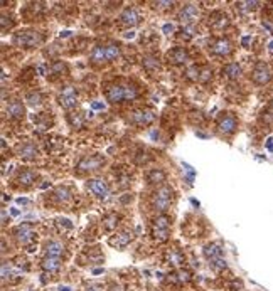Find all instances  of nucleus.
I'll return each instance as SVG.
<instances>
[{
  "label": "nucleus",
  "instance_id": "obj_1",
  "mask_svg": "<svg viewBox=\"0 0 273 291\" xmlns=\"http://www.w3.org/2000/svg\"><path fill=\"white\" fill-rule=\"evenodd\" d=\"M105 98L110 103H127L139 98V89L128 83H113L105 88Z\"/></svg>",
  "mask_w": 273,
  "mask_h": 291
},
{
  "label": "nucleus",
  "instance_id": "obj_2",
  "mask_svg": "<svg viewBox=\"0 0 273 291\" xmlns=\"http://www.w3.org/2000/svg\"><path fill=\"white\" fill-rule=\"evenodd\" d=\"M120 54H122V47L115 42H110V44H98L93 47L90 59L93 64H107V62H112L115 59H118Z\"/></svg>",
  "mask_w": 273,
  "mask_h": 291
},
{
  "label": "nucleus",
  "instance_id": "obj_3",
  "mask_svg": "<svg viewBox=\"0 0 273 291\" xmlns=\"http://www.w3.org/2000/svg\"><path fill=\"white\" fill-rule=\"evenodd\" d=\"M172 199H174V189L169 187V185H160V187H157V190L150 197L152 209L159 214H164L165 210L170 207Z\"/></svg>",
  "mask_w": 273,
  "mask_h": 291
},
{
  "label": "nucleus",
  "instance_id": "obj_4",
  "mask_svg": "<svg viewBox=\"0 0 273 291\" xmlns=\"http://www.w3.org/2000/svg\"><path fill=\"white\" fill-rule=\"evenodd\" d=\"M14 46L22 47V49H34V47H39L44 42V35L38 32V30H22V32H17L14 35Z\"/></svg>",
  "mask_w": 273,
  "mask_h": 291
},
{
  "label": "nucleus",
  "instance_id": "obj_5",
  "mask_svg": "<svg viewBox=\"0 0 273 291\" xmlns=\"http://www.w3.org/2000/svg\"><path fill=\"white\" fill-rule=\"evenodd\" d=\"M172 226V219L167 214H159L152 221V237L157 242H165L169 239V231Z\"/></svg>",
  "mask_w": 273,
  "mask_h": 291
},
{
  "label": "nucleus",
  "instance_id": "obj_6",
  "mask_svg": "<svg viewBox=\"0 0 273 291\" xmlns=\"http://www.w3.org/2000/svg\"><path fill=\"white\" fill-rule=\"evenodd\" d=\"M107 160L101 155H85L78 162L76 165V172L78 173H91V172H98Z\"/></svg>",
  "mask_w": 273,
  "mask_h": 291
},
{
  "label": "nucleus",
  "instance_id": "obj_7",
  "mask_svg": "<svg viewBox=\"0 0 273 291\" xmlns=\"http://www.w3.org/2000/svg\"><path fill=\"white\" fill-rule=\"evenodd\" d=\"M157 118V115H155V111L154 110H150V108H136L133 110L132 113H130L128 116V121L132 125L135 126H149L152 125L155 121Z\"/></svg>",
  "mask_w": 273,
  "mask_h": 291
},
{
  "label": "nucleus",
  "instance_id": "obj_8",
  "mask_svg": "<svg viewBox=\"0 0 273 291\" xmlns=\"http://www.w3.org/2000/svg\"><path fill=\"white\" fill-rule=\"evenodd\" d=\"M216 128L221 135L231 136L236 130H238V118H236V115L234 113H223L218 118Z\"/></svg>",
  "mask_w": 273,
  "mask_h": 291
},
{
  "label": "nucleus",
  "instance_id": "obj_9",
  "mask_svg": "<svg viewBox=\"0 0 273 291\" xmlns=\"http://www.w3.org/2000/svg\"><path fill=\"white\" fill-rule=\"evenodd\" d=\"M251 81H253L256 86H266V84H270L273 81V74L268 64L258 62V64L253 67V71H251Z\"/></svg>",
  "mask_w": 273,
  "mask_h": 291
},
{
  "label": "nucleus",
  "instance_id": "obj_10",
  "mask_svg": "<svg viewBox=\"0 0 273 291\" xmlns=\"http://www.w3.org/2000/svg\"><path fill=\"white\" fill-rule=\"evenodd\" d=\"M209 51H211V54H214V56L228 57L233 54L234 46L229 39H226V37H218V39H214L211 44H209Z\"/></svg>",
  "mask_w": 273,
  "mask_h": 291
},
{
  "label": "nucleus",
  "instance_id": "obj_11",
  "mask_svg": "<svg viewBox=\"0 0 273 291\" xmlns=\"http://www.w3.org/2000/svg\"><path fill=\"white\" fill-rule=\"evenodd\" d=\"M14 236L22 246H29L32 244L34 239H36V232H34V227L30 224H20L14 229Z\"/></svg>",
  "mask_w": 273,
  "mask_h": 291
},
{
  "label": "nucleus",
  "instance_id": "obj_12",
  "mask_svg": "<svg viewBox=\"0 0 273 291\" xmlns=\"http://www.w3.org/2000/svg\"><path fill=\"white\" fill-rule=\"evenodd\" d=\"M57 101L64 110H73L78 106V93H76V88L73 86H66L62 91L59 93L57 96Z\"/></svg>",
  "mask_w": 273,
  "mask_h": 291
},
{
  "label": "nucleus",
  "instance_id": "obj_13",
  "mask_svg": "<svg viewBox=\"0 0 273 291\" xmlns=\"http://www.w3.org/2000/svg\"><path fill=\"white\" fill-rule=\"evenodd\" d=\"M86 189L90 190V192L94 195V197H98V199H108V195H110V187H108V184L101 180V178H90V180L86 182Z\"/></svg>",
  "mask_w": 273,
  "mask_h": 291
},
{
  "label": "nucleus",
  "instance_id": "obj_14",
  "mask_svg": "<svg viewBox=\"0 0 273 291\" xmlns=\"http://www.w3.org/2000/svg\"><path fill=\"white\" fill-rule=\"evenodd\" d=\"M177 19H179L184 25H191L199 19V9L192 4L184 5V7L179 10V14H177Z\"/></svg>",
  "mask_w": 273,
  "mask_h": 291
},
{
  "label": "nucleus",
  "instance_id": "obj_15",
  "mask_svg": "<svg viewBox=\"0 0 273 291\" xmlns=\"http://www.w3.org/2000/svg\"><path fill=\"white\" fill-rule=\"evenodd\" d=\"M167 61L174 66H184L191 61V56H189V52L184 47H174L172 51L167 52Z\"/></svg>",
  "mask_w": 273,
  "mask_h": 291
},
{
  "label": "nucleus",
  "instance_id": "obj_16",
  "mask_svg": "<svg viewBox=\"0 0 273 291\" xmlns=\"http://www.w3.org/2000/svg\"><path fill=\"white\" fill-rule=\"evenodd\" d=\"M140 14L133 7H127L120 14V24L125 25V27H135V25L140 24Z\"/></svg>",
  "mask_w": 273,
  "mask_h": 291
},
{
  "label": "nucleus",
  "instance_id": "obj_17",
  "mask_svg": "<svg viewBox=\"0 0 273 291\" xmlns=\"http://www.w3.org/2000/svg\"><path fill=\"white\" fill-rule=\"evenodd\" d=\"M132 241H133V232L125 229V231H120L118 234H115L112 239H110V246L122 249V247H127Z\"/></svg>",
  "mask_w": 273,
  "mask_h": 291
},
{
  "label": "nucleus",
  "instance_id": "obj_18",
  "mask_svg": "<svg viewBox=\"0 0 273 291\" xmlns=\"http://www.w3.org/2000/svg\"><path fill=\"white\" fill-rule=\"evenodd\" d=\"M41 268H43V271L47 273V274L59 273V269H61V258L44 256V259L41 261Z\"/></svg>",
  "mask_w": 273,
  "mask_h": 291
},
{
  "label": "nucleus",
  "instance_id": "obj_19",
  "mask_svg": "<svg viewBox=\"0 0 273 291\" xmlns=\"http://www.w3.org/2000/svg\"><path fill=\"white\" fill-rule=\"evenodd\" d=\"M36 180H38V173L34 170H20L17 178H15V182H17L19 187H24V189L30 187Z\"/></svg>",
  "mask_w": 273,
  "mask_h": 291
},
{
  "label": "nucleus",
  "instance_id": "obj_20",
  "mask_svg": "<svg viewBox=\"0 0 273 291\" xmlns=\"http://www.w3.org/2000/svg\"><path fill=\"white\" fill-rule=\"evenodd\" d=\"M24 113H25V110H24L22 101H19V99H14V101L9 103L7 116H9L10 120H22L24 118Z\"/></svg>",
  "mask_w": 273,
  "mask_h": 291
},
{
  "label": "nucleus",
  "instance_id": "obj_21",
  "mask_svg": "<svg viewBox=\"0 0 273 291\" xmlns=\"http://www.w3.org/2000/svg\"><path fill=\"white\" fill-rule=\"evenodd\" d=\"M165 178H167V175H165V172L162 170V168H152V170L147 173L145 180H147V184L157 185V187H160V185H164Z\"/></svg>",
  "mask_w": 273,
  "mask_h": 291
},
{
  "label": "nucleus",
  "instance_id": "obj_22",
  "mask_svg": "<svg viewBox=\"0 0 273 291\" xmlns=\"http://www.w3.org/2000/svg\"><path fill=\"white\" fill-rule=\"evenodd\" d=\"M44 252H46V256L61 258L64 254V244H62L61 241H47L44 244Z\"/></svg>",
  "mask_w": 273,
  "mask_h": 291
},
{
  "label": "nucleus",
  "instance_id": "obj_23",
  "mask_svg": "<svg viewBox=\"0 0 273 291\" xmlns=\"http://www.w3.org/2000/svg\"><path fill=\"white\" fill-rule=\"evenodd\" d=\"M209 25H211L213 29L221 30V29L228 27V25H229V19H228L226 14H223V12H214L213 15H209Z\"/></svg>",
  "mask_w": 273,
  "mask_h": 291
},
{
  "label": "nucleus",
  "instance_id": "obj_24",
  "mask_svg": "<svg viewBox=\"0 0 273 291\" xmlns=\"http://www.w3.org/2000/svg\"><path fill=\"white\" fill-rule=\"evenodd\" d=\"M38 155H39V150L34 143H24L19 148V157L22 158V160H27V162L36 160Z\"/></svg>",
  "mask_w": 273,
  "mask_h": 291
},
{
  "label": "nucleus",
  "instance_id": "obj_25",
  "mask_svg": "<svg viewBox=\"0 0 273 291\" xmlns=\"http://www.w3.org/2000/svg\"><path fill=\"white\" fill-rule=\"evenodd\" d=\"M223 74L228 79H240L241 74H243V69H241L238 62H228V64L223 67Z\"/></svg>",
  "mask_w": 273,
  "mask_h": 291
},
{
  "label": "nucleus",
  "instance_id": "obj_26",
  "mask_svg": "<svg viewBox=\"0 0 273 291\" xmlns=\"http://www.w3.org/2000/svg\"><path fill=\"white\" fill-rule=\"evenodd\" d=\"M142 64L149 72H154V71H159L160 69V62L157 59L155 54H147L144 56V59H142Z\"/></svg>",
  "mask_w": 273,
  "mask_h": 291
},
{
  "label": "nucleus",
  "instance_id": "obj_27",
  "mask_svg": "<svg viewBox=\"0 0 273 291\" xmlns=\"http://www.w3.org/2000/svg\"><path fill=\"white\" fill-rule=\"evenodd\" d=\"M221 254H223V251L218 244H208L206 247H204V256H206V259L209 263H213L219 258H223Z\"/></svg>",
  "mask_w": 273,
  "mask_h": 291
},
{
  "label": "nucleus",
  "instance_id": "obj_28",
  "mask_svg": "<svg viewBox=\"0 0 273 291\" xmlns=\"http://www.w3.org/2000/svg\"><path fill=\"white\" fill-rule=\"evenodd\" d=\"M165 258H167V263H169L170 266H174V268H181L182 263H184V256L177 249H170L169 252H167Z\"/></svg>",
  "mask_w": 273,
  "mask_h": 291
},
{
  "label": "nucleus",
  "instance_id": "obj_29",
  "mask_svg": "<svg viewBox=\"0 0 273 291\" xmlns=\"http://www.w3.org/2000/svg\"><path fill=\"white\" fill-rule=\"evenodd\" d=\"M118 221H120V215L115 214V212L105 215V217H103V229H105V231H113V229H117Z\"/></svg>",
  "mask_w": 273,
  "mask_h": 291
},
{
  "label": "nucleus",
  "instance_id": "obj_30",
  "mask_svg": "<svg viewBox=\"0 0 273 291\" xmlns=\"http://www.w3.org/2000/svg\"><path fill=\"white\" fill-rule=\"evenodd\" d=\"M67 121H70L71 128L75 130H81L83 126H85V118H83V115L80 113H70L67 115Z\"/></svg>",
  "mask_w": 273,
  "mask_h": 291
},
{
  "label": "nucleus",
  "instance_id": "obj_31",
  "mask_svg": "<svg viewBox=\"0 0 273 291\" xmlns=\"http://www.w3.org/2000/svg\"><path fill=\"white\" fill-rule=\"evenodd\" d=\"M25 101H27L30 106H39V104L43 103V94L41 93H29L27 96H25Z\"/></svg>",
  "mask_w": 273,
  "mask_h": 291
},
{
  "label": "nucleus",
  "instance_id": "obj_32",
  "mask_svg": "<svg viewBox=\"0 0 273 291\" xmlns=\"http://www.w3.org/2000/svg\"><path fill=\"white\" fill-rule=\"evenodd\" d=\"M258 5H260L258 2H240V4H236V7H238L241 12H253Z\"/></svg>",
  "mask_w": 273,
  "mask_h": 291
},
{
  "label": "nucleus",
  "instance_id": "obj_33",
  "mask_svg": "<svg viewBox=\"0 0 273 291\" xmlns=\"http://www.w3.org/2000/svg\"><path fill=\"white\" fill-rule=\"evenodd\" d=\"M56 197L62 200V202H67V200L71 199V190L67 187H59L56 190Z\"/></svg>",
  "mask_w": 273,
  "mask_h": 291
},
{
  "label": "nucleus",
  "instance_id": "obj_34",
  "mask_svg": "<svg viewBox=\"0 0 273 291\" xmlns=\"http://www.w3.org/2000/svg\"><path fill=\"white\" fill-rule=\"evenodd\" d=\"M174 278L179 283H187V281H191V273L186 271V269H177L176 274H174Z\"/></svg>",
  "mask_w": 273,
  "mask_h": 291
},
{
  "label": "nucleus",
  "instance_id": "obj_35",
  "mask_svg": "<svg viewBox=\"0 0 273 291\" xmlns=\"http://www.w3.org/2000/svg\"><path fill=\"white\" fill-rule=\"evenodd\" d=\"M199 74H201V69L197 66H192L186 71V78L189 81H199Z\"/></svg>",
  "mask_w": 273,
  "mask_h": 291
},
{
  "label": "nucleus",
  "instance_id": "obj_36",
  "mask_svg": "<svg viewBox=\"0 0 273 291\" xmlns=\"http://www.w3.org/2000/svg\"><path fill=\"white\" fill-rule=\"evenodd\" d=\"M211 78H213V71L209 69V67H202L201 74H199V81H201V83H208Z\"/></svg>",
  "mask_w": 273,
  "mask_h": 291
},
{
  "label": "nucleus",
  "instance_id": "obj_37",
  "mask_svg": "<svg viewBox=\"0 0 273 291\" xmlns=\"http://www.w3.org/2000/svg\"><path fill=\"white\" fill-rule=\"evenodd\" d=\"M174 2H154V9L155 10H169L174 7Z\"/></svg>",
  "mask_w": 273,
  "mask_h": 291
},
{
  "label": "nucleus",
  "instance_id": "obj_38",
  "mask_svg": "<svg viewBox=\"0 0 273 291\" xmlns=\"http://www.w3.org/2000/svg\"><path fill=\"white\" fill-rule=\"evenodd\" d=\"M14 25L12 17H7V15H2V32H7V29H10Z\"/></svg>",
  "mask_w": 273,
  "mask_h": 291
},
{
  "label": "nucleus",
  "instance_id": "obj_39",
  "mask_svg": "<svg viewBox=\"0 0 273 291\" xmlns=\"http://www.w3.org/2000/svg\"><path fill=\"white\" fill-rule=\"evenodd\" d=\"M12 276V268H10L9 263H4L2 264V279L4 281H7V278Z\"/></svg>",
  "mask_w": 273,
  "mask_h": 291
},
{
  "label": "nucleus",
  "instance_id": "obj_40",
  "mask_svg": "<svg viewBox=\"0 0 273 291\" xmlns=\"http://www.w3.org/2000/svg\"><path fill=\"white\" fill-rule=\"evenodd\" d=\"M93 108H94V110H101L103 104H101V103H93Z\"/></svg>",
  "mask_w": 273,
  "mask_h": 291
},
{
  "label": "nucleus",
  "instance_id": "obj_41",
  "mask_svg": "<svg viewBox=\"0 0 273 291\" xmlns=\"http://www.w3.org/2000/svg\"><path fill=\"white\" fill-rule=\"evenodd\" d=\"M164 30H165V32H172V30H174V27H172V25H165Z\"/></svg>",
  "mask_w": 273,
  "mask_h": 291
}]
</instances>
